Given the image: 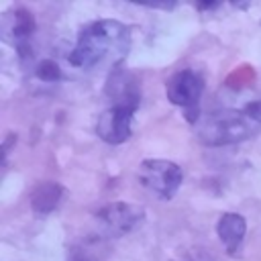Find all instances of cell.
Returning <instances> with one entry per match:
<instances>
[{
	"mask_svg": "<svg viewBox=\"0 0 261 261\" xmlns=\"http://www.w3.org/2000/svg\"><path fill=\"white\" fill-rule=\"evenodd\" d=\"M198 139L208 147H224L251 139L261 130V96L230 94L220 98L208 112L200 114Z\"/></svg>",
	"mask_w": 261,
	"mask_h": 261,
	"instance_id": "cell-1",
	"label": "cell"
},
{
	"mask_svg": "<svg viewBox=\"0 0 261 261\" xmlns=\"http://www.w3.org/2000/svg\"><path fill=\"white\" fill-rule=\"evenodd\" d=\"M133 45L130 29L118 20L102 18L82 27L69 53V63L80 69L110 67L112 71L128 55Z\"/></svg>",
	"mask_w": 261,
	"mask_h": 261,
	"instance_id": "cell-2",
	"label": "cell"
},
{
	"mask_svg": "<svg viewBox=\"0 0 261 261\" xmlns=\"http://www.w3.org/2000/svg\"><path fill=\"white\" fill-rule=\"evenodd\" d=\"M106 108L98 116L96 133L108 145H120L133 135V116L141 104V88L133 73L122 67L110 71L104 86Z\"/></svg>",
	"mask_w": 261,
	"mask_h": 261,
	"instance_id": "cell-3",
	"label": "cell"
},
{
	"mask_svg": "<svg viewBox=\"0 0 261 261\" xmlns=\"http://www.w3.org/2000/svg\"><path fill=\"white\" fill-rule=\"evenodd\" d=\"M204 94V77L194 69H179L167 80V98L186 112L190 122L200 118V98Z\"/></svg>",
	"mask_w": 261,
	"mask_h": 261,
	"instance_id": "cell-4",
	"label": "cell"
},
{
	"mask_svg": "<svg viewBox=\"0 0 261 261\" xmlns=\"http://www.w3.org/2000/svg\"><path fill=\"white\" fill-rule=\"evenodd\" d=\"M139 181L159 200H171L184 181L181 167L167 159H145L139 167Z\"/></svg>",
	"mask_w": 261,
	"mask_h": 261,
	"instance_id": "cell-5",
	"label": "cell"
},
{
	"mask_svg": "<svg viewBox=\"0 0 261 261\" xmlns=\"http://www.w3.org/2000/svg\"><path fill=\"white\" fill-rule=\"evenodd\" d=\"M143 220V208L135 204L114 202L96 212V234L100 239L120 237Z\"/></svg>",
	"mask_w": 261,
	"mask_h": 261,
	"instance_id": "cell-6",
	"label": "cell"
},
{
	"mask_svg": "<svg viewBox=\"0 0 261 261\" xmlns=\"http://www.w3.org/2000/svg\"><path fill=\"white\" fill-rule=\"evenodd\" d=\"M0 35L4 43L12 45L20 59L31 53V39L35 35V18L27 8H12L0 20Z\"/></svg>",
	"mask_w": 261,
	"mask_h": 261,
	"instance_id": "cell-7",
	"label": "cell"
},
{
	"mask_svg": "<svg viewBox=\"0 0 261 261\" xmlns=\"http://www.w3.org/2000/svg\"><path fill=\"white\" fill-rule=\"evenodd\" d=\"M216 232H218V239L222 241L224 249L230 255H234L243 245V239L247 232V220L237 212H226L218 218Z\"/></svg>",
	"mask_w": 261,
	"mask_h": 261,
	"instance_id": "cell-8",
	"label": "cell"
},
{
	"mask_svg": "<svg viewBox=\"0 0 261 261\" xmlns=\"http://www.w3.org/2000/svg\"><path fill=\"white\" fill-rule=\"evenodd\" d=\"M61 196H63V188H61V186H57V184H53V181L41 184V186L33 192L31 204H33V208H35L39 214H47V212L55 210V206L59 204Z\"/></svg>",
	"mask_w": 261,
	"mask_h": 261,
	"instance_id": "cell-9",
	"label": "cell"
},
{
	"mask_svg": "<svg viewBox=\"0 0 261 261\" xmlns=\"http://www.w3.org/2000/svg\"><path fill=\"white\" fill-rule=\"evenodd\" d=\"M35 77H37L39 82L49 84V82H57V80L61 77V71H59L57 63H53V61H49V59H43V61H39L37 67H35Z\"/></svg>",
	"mask_w": 261,
	"mask_h": 261,
	"instance_id": "cell-10",
	"label": "cell"
},
{
	"mask_svg": "<svg viewBox=\"0 0 261 261\" xmlns=\"http://www.w3.org/2000/svg\"><path fill=\"white\" fill-rule=\"evenodd\" d=\"M181 261H210V259L200 257V255H190V257H186V259H181Z\"/></svg>",
	"mask_w": 261,
	"mask_h": 261,
	"instance_id": "cell-11",
	"label": "cell"
}]
</instances>
